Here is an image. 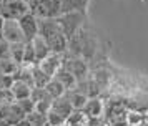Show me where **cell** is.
I'll return each instance as SVG.
<instances>
[{
	"label": "cell",
	"mask_w": 148,
	"mask_h": 126,
	"mask_svg": "<svg viewBox=\"0 0 148 126\" xmlns=\"http://www.w3.org/2000/svg\"><path fill=\"white\" fill-rule=\"evenodd\" d=\"M92 0H60V13L83 12L88 13V5Z\"/></svg>",
	"instance_id": "30bf717a"
},
{
	"label": "cell",
	"mask_w": 148,
	"mask_h": 126,
	"mask_svg": "<svg viewBox=\"0 0 148 126\" xmlns=\"http://www.w3.org/2000/svg\"><path fill=\"white\" fill-rule=\"evenodd\" d=\"M103 108H105V103L101 101L100 96H92L85 101L82 111L85 113L88 118H98V116L103 114Z\"/></svg>",
	"instance_id": "9c48e42d"
},
{
	"label": "cell",
	"mask_w": 148,
	"mask_h": 126,
	"mask_svg": "<svg viewBox=\"0 0 148 126\" xmlns=\"http://www.w3.org/2000/svg\"><path fill=\"white\" fill-rule=\"evenodd\" d=\"M48 80H50V76L42 70L40 66L38 65H32V83H34V86L43 88V86L48 83Z\"/></svg>",
	"instance_id": "ac0fdd59"
},
{
	"label": "cell",
	"mask_w": 148,
	"mask_h": 126,
	"mask_svg": "<svg viewBox=\"0 0 148 126\" xmlns=\"http://www.w3.org/2000/svg\"><path fill=\"white\" fill-rule=\"evenodd\" d=\"M38 35L47 42L52 53H65L68 46V38L63 35L55 17L38 18Z\"/></svg>",
	"instance_id": "6da1fadb"
},
{
	"label": "cell",
	"mask_w": 148,
	"mask_h": 126,
	"mask_svg": "<svg viewBox=\"0 0 148 126\" xmlns=\"http://www.w3.org/2000/svg\"><path fill=\"white\" fill-rule=\"evenodd\" d=\"M10 126H32V125L28 123L27 118H22V119H18L17 123H14V125H10Z\"/></svg>",
	"instance_id": "83f0119b"
},
{
	"label": "cell",
	"mask_w": 148,
	"mask_h": 126,
	"mask_svg": "<svg viewBox=\"0 0 148 126\" xmlns=\"http://www.w3.org/2000/svg\"><path fill=\"white\" fill-rule=\"evenodd\" d=\"M25 118L28 119V123L32 126H47V114H43V113H38V111H32L28 113Z\"/></svg>",
	"instance_id": "ffe728a7"
},
{
	"label": "cell",
	"mask_w": 148,
	"mask_h": 126,
	"mask_svg": "<svg viewBox=\"0 0 148 126\" xmlns=\"http://www.w3.org/2000/svg\"><path fill=\"white\" fill-rule=\"evenodd\" d=\"M88 121V116L82 110H73L65 119V126H85Z\"/></svg>",
	"instance_id": "2e32d148"
},
{
	"label": "cell",
	"mask_w": 148,
	"mask_h": 126,
	"mask_svg": "<svg viewBox=\"0 0 148 126\" xmlns=\"http://www.w3.org/2000/svg\"><path fill=\"white\" fill-rule=\"evenodd\" d=\"M7 58H12V55H10V43L7 40L0 38V60H7Z\"/></svg>",
	"instance_id": "4316f807"
},
{
	"label": "cell",
	"mask_w": 148,
	"mask_h": 126,
	"mask_svg": "<svg viewBox=\"0 0 148 126\" xmlns=\"http://www.w3.org/2000/svg\"><path fill=\"white\" fill-rule=\"evenodd\" d=\"M52 78L58 80L62 85L65 86V90H72V88H75V85H77V80H75V76L68 72L65 66H62V65H60V68L55 72V75L52 76Z\"/></svg>",
	"instance_id": "4fadbf2b"
},
{
	"label": "cell",
	"mask_w": 148,
	"mask_h": 126,
	"mask_svg": "<svg viewBox=\"0 0 148 126\" xmlns=\"http://www.w3.org/2000/svg\"><path fill=\"white\" fill-rule=\"evenodd\" d=\"M52 99H53V98H45V99L37 101V103H35V111L47 114V113L50 111V108H52Z\"/></svg>",
	"instance_id": "484cf974"
},
{
	"label": "cell",
	"mask_w": 148,
	"mask_h": 126,
	"mask_svg": "<svg viewBox=\"0 0 148 126\" xmlns=\"http://www.w3.org/2000/svg\"><path fill=\"white\" fill-rule=\"evenodd\" d=\"M3 17H2V15H0V38H2V28H3Z\"/></svg>",
	"instance_id": "f546056e"
},
{
	"label": "cell",
	"mask_w": 148,
	"mask_h": 126,
	"mask_svg": "<svg viewBox=\"0 0 148 126\" xmlns=\"http://www.w3.org/2000/svg\"><path fill=\"white\" fill-rule=\"evenodd\" d=\"M2 38L7 40L8 43H15V42H27L23 37L18 20L5 18L3 20V28H2Z\"/></svg>",
	"instance_id": "5b68a950"
},
{
	"label": "cell",
	"mask_w": 148,
	"mask_h": 126,
	"mask_svg": "<svg viewBox=\"0 0 148 126\" xmlns=\"http://www.w3.org/2000/svg\"><path fill=\"white\" fill-rule=\"evenodd\" d=\"M63 126H65V125H63Z\"/></svg>",
	"instance_id": "1f68e13d"
},
{
	"label": "cell",
	"mask_w": 148,
	"mask_h": 126,
	"mask_svg": "<svg viewBox=\"0 0 148 126\" xmlns=\"http://www.w3.org/2000/svg\"><path fill=\"white\" fill-rule=\"evenodd\" d=\"M62 60H63V53H48L47 57L42 60L40 63H37V65L40 66L42 70L52 78V76L55 75V72L60 68Z\"/></svg>",
	"instance_id": "ba28073f"
},
{
	"label": "cell",
	"mask_w": 148,
	"mask_h": 126,
	"mask_svg": "<svg viewBox=\"0 0 148 126\" xmlns=\"http://www.w3.org/2000/svg\"><path fill=\"white\" fill-rule=\"evenodd\" d=\"M67 95V98L70 99V105L73 106V110H82L83 105H85V101H87V95H83L80 90H77V88H72V90H67L65 91Z\"/></svg>",
	"instance_id": "9a60e30c"
},
{
	"label": "cell",
	"mask_w": 148,
	"mask_h": 126,
	"mask_svg": "<svg viewBox=\"0 0 148 126\" xmlns=\"http://www.w3.org/2000/svg\"><path fill=\"white\" fill-rule=\"evenodd\" d=\"M138 126H148V123H145V121H143V123H140Z\"/></svg>",
	"instance_id": "4dcf8cb0"
},
{
	"label": "cell",
	"mask_w": 148,
	"mask_h": 126,
	"mask_svg": "<svg viewBox=\"0 0 148 126\" xmlns=\"http://www.w3.org/2000/svg\"><path fill=\"white\" fill-rule=\"evenodd\" d=\"M15 96L10 88H0V105H8V103H14Z\"/></svg>",
	"instance_id": "d4e9b609"
},
{
	"label": "cell",
	"mask_w": 148,
	"mask_h": 126,
	"mask_svg": "<svg viewBox=\"0 0 148 126\" xmlns=\"http://www.w3.org/2000/svg\"><path fill=\"white\" fill-rule=\"evenodd\" d=\"M25 118V114L22 113L17 103H8V105H0V119H3L8 126L17 123L18 119Z\"/></svg>",
	"instance_id": "52a82bcc"
},
{
	"label": "cell",
	"mask_w": 148,
	"mask_h": 126,
	"mask_svg": "<svg viewBox=\"0 0 148 126\" xmlns=\"http://www.w3.org/2000/svg\"><path fill=\"white\" fill-rule=\"evenodd\" d=\"M62 32L67 38H72L75 33L80 30L83 25H87L88 22V13L83 12H68V13H60L55 17Z\"/></svg>",
	"instance_id": "7a4b0ae2"
},
{
	"label": "cell",
	"mask_w": 148,
	"mask_h": 126,
	"mask_svg": "<svg viewBox=\"0 0 148 126\" xmlns=\"http://www.w3.org/2000/svg\"><path fill=\"white\" fill-rule=\"evenodd\" d=\"M28 10L38 18L60 15V0H25Z\"/></svg>",
	"instance_id": "3957f363"
},
{
	"label": "cell",
	"mask_w": 148,
	"mask_h": 126,
	"mask_svg": "<svg viewBox=\"0 0 148 126\" xmlns=\"http://www.w3.org/2000/svg\"><path fill=\"white\" fill-rule=\"evenodd\" d=\"M18 25H20L27 42H30L35 35H38V17H35L32 12H27L25 15H22L18 18Z\"/></svg>",
	"instance_id": "8992f818"
},
{
	"label": "cell",
	"mask_w": 148,
	"mask_h": 126,
	"mask_svg": "<svg viewBox=\"0 0 148 126\" xmlns=\"http://www.w3.org/2000/svg\"><path fill=\"white\" fill-rule=\"evenodd\" d=\"M125 121H127L130 126H138L140 123L145 121V116H143V113H140V111H127Z\"/></svg>",
	"instance_id": "7402d4cb"
},
{
	"label": "cell",
	"mask_w": 148,
	"mask_h": 126,
	"mask_svg": "<svg viewBox=\"0 0 148 126\" xmlns=\"http://www.w3.org/2000/svg\"><path fill=\"white\" fill-rule=\"evenodd\" d=\"M47 123L48 125H53V126H63L65 125V118L62 114H58V113H55L50 110L47 113Z\"/></svg>",
	"instance_id": "cb8c5ba5"
},
{
	"label": "cell",
	"mask_w": 148,
	"mask_h": 126,
	"mask_svg": "<svg viewBox=\"0 0 148 126\" xmlns=\"http://www.w3.org/2000/svg\"><path fill=\"white\" fill-rule=\"evenodd\" d=\"M10 90L14 93L15 99H22V98H28L30 96L32 86L28 83H25V81H22V80H14L12 85H10Z\"/></svg>",
	"instance_id": "5bb4252c"
},
{
	"label": "cell",
	"mask_w": 148,
	"mask_h": 126,
	"mask_svg": "<svg viewBox=\"0 0 148 126\" xmlns=\"http://www.w3.org/2000/svg\"><path fill=\"white\" fill-rule=\"evenodd\" d=\"M43 88H45V91L48 93L50 98H58V96H62V95H65V91H67L65 86L62 85L58 80H55V78L48 80V83L43 86Z\"/></svg>",
	"instance_id": "e0dca14e"
},
{
	"label": "cell",
	"mask_w": 148,
	"mask_h": 126,
	"mask_svg": "<svg viewBox=\"0 0 148 126\" xmlns=\"http://www.w3.org/2000/svg\"><path fill=\"white\" fill-rule=\"evenodd\" d=\"M108 126H130V125L123 119V121H113V123H108Z\"/></svg>",
	"instance_id": "f1b7e54d"
},
{
	"label": "cell",
	"mask_w": 148,
	"mask_h": 126,
	"mask_svg": "<svg viewBox=\"0 0 148 126\" xmlns=\"http://www.w3.org/2000/svg\"><path fill=\"white\" fill-rule=\"evenodd\" d=\"M23 50H25V42L10 43V55H12V60L17 61L18 65H22V60H23Z\"/></svg>",
	"instance_id": "d6986e66"
},
{
	"label": "cell",
	"mask_w": 148,
	"mask_h": 126,
	"mask_svg": "<svg viewBox=\"0 0 148 126\" xmlns=\"http://www.w3.org/2000/svg\"><path fill=\"white\" fill-rule=\"evenodd\" d=\"M18 68V63L14 61L12 58H7V60H0V73L2 75H14Z\"/></svg>",
	"instance_id": "44dd1931"
},
{
	"label": "cell",
	"mask_w": 148,
	"mask_h": 126,
	"mask_svg": "<svg viewBox=\"0 0 148 126\" xmlns=\"http://www.w3.org/2000/svg\"><path fill=\"white\" fill-rule=\"evenodd\" d=\"M28 10V5L25 0H7L0 3V15L3 18L18 20L22 15H25Z\"/></svg>",
	"instance_id": "277c9868"
},
{
	"label": "cell",
	"mask_w": 148,
	"mask_h": 126,
	"mask_svg": "<svg viewBox=\"0 0 148 126\" xmlns=\"http://www.w3.org/2000/svg\"><path fill=\"white\" fill-rule=\"evenodd\" d=\"M30 43H32V48H34L35 65H37V63H40L48 53H52V52H50V48H48V45H47V42L42 38L40 35H35L34 38L30 40Z\"/></svg>",
	"instance_id": "8fae6325"
},
{
	"label": "cell",
	"mask_w": 148,
	"mask_h": 126,
	"mask_svg": "<svg viewBox=\"0 0 148 126\" xmlns=\"http://www.w3.org/2000/svg\"><path fill=\"white\" fill-rule=\"evenodd\" d=\"M15 103L18 105V108L22 110V113H23L25 116L35 110V103L30 99V96H28V98H22V99H15Z\"/></svg>",
	"instance_id": "603a6c76"
},
{
	"label": "cell",
	"mask_w": 148,
	"mask_h": 126,
	"mask_svg": "<svg viewBox=\"0 0 148 126\" xmlns=\"http://www.w3.org/2000/svg\"><path fill=\"white\" fill-rule=\"evenodd\" d=\"M50 110L55 113H58V114H62L63 118L67 119V116L73 111V106L70 105V99L67 98V95H62L58 98L52 99V108Z\"/></svg>",
	"instance_id": "7c38bea8"
}]
</instances>
